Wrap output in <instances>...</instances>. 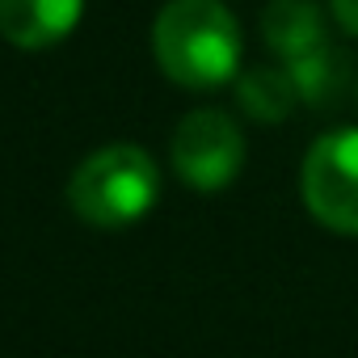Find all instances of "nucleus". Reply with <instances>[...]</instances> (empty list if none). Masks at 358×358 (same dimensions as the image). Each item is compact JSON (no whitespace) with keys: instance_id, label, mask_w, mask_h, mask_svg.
I'll list each match as a JSON object with an SVG mask.
<instances>
[{"instance_id":"nucleus-3","label":"nucleus","mask_w":358,"mask_h":358,"mask_svg":"<svg viewBox=\"0 0 358 358\" xmlns=\"http://www.w3.org/2000/svg\"><path fill=\"white\" fill-rule=\"evenodd\" d=\"M299 194L316 224L341 236H358V127L329 131L308 148Z\"/></svg>"},{"instance_id":"nucleus-2","label":"nucleus","mask_w":358,"mask_h":358,"mask_svg":"<svg viewBox=\"0 0 358 358\" xmlns=\"http://www.w3.org/2000/svg\"><path fill=\"white\" fill-rule=\"evenodd\" d=\"M160 199L156 160L135 143H110L76 164L68 182L72 211L93 228H131Z\"/></svg>"},{"instance_id":"nucleus-9","label":"nucleus","mask_w":358,"mask_h":358,"mask_svg":"<svg viewBox=\"0 0 358 358\" xmlns=\"http://www.w3.org/2000/svg\"><path fill=\"white\" fill-rule=\"evenodd\" d=\"M329 9H333V17L341 22V30L358 38V0H329Z\"/></svg>"},{"instance_id":"nucleus-1","label":"nucleus","mask_w":358,"mask_h":358,"mask_svg":"<svg viewBox=\"0 0 358 358\" xmlns=\"http://www.w3.org/2000/svg\"><path fill=\"white\" fill-rule=\"evenodd\" d=\"M152 55L182 89H220L241 68V26L220 0H169L152 26Z\"/></svg>"},{"instance_id":"nucleus-5","label":"nucleus","mask_w":358,"mask_h":358,"mask_svg":"<svg viewBox=\"0 0 358 358\" xmlns=\"http://www.w3.org/2000/svg\"><path fill=\"white\" fill-rule=\"evenodd\" d=\"M85 13V0H0V34L22 51L64 43Z\"/></svg>"},{"instance_id":"nucleus-7","label":"nucleus","mask_w":358,"mask_h":358,"mask_svg":"<svg viewBox=\"0 0 358 358\" xmlns=\"http://www.w3.org/2000/svg\"><path fill=\"white\" fill-rule=\"evenodd\" d=\"M236 93H241V106L262 122L287 118L295 110V101H299V89H295L287 68H253V72L241 76Z\"/></svg>"},{"instance_id":"nucleus-8","label":"nucleus","mask_w":358,"mask_h":358,"mask_svg":"<svg viewBox=\"0 0 358 358\" xmlns=\"http://www.w3.org/2000/svg\"><path fill=\"white\" fill-rule=\"evenodd\" d=\"M287 72L299 89V101H312V106H324L337 89H341V72H337V55L329 47H316L299 59H287Z\"/></svg>"},{"instance_id":"nucleus-4","label":"nucleus","mask_w":358,"mask_h":358,"mask_svg":"<svg viewBox=\"0 0 358 358\" xmlns=\"http://www.w3.org/2000/svg\"><path fill=\"white\" fill-rule=\"evenodd\" d=\"M245 164V135L224 110H190L173 131V169L194 190H224Z\"/></svg>"},{"instance_id":"nucleus-6","label":"nucleus","mask_w":358,"mask_h":358,"mask_svg":"<svg viewBox=\"0 0 358 358\" xmlns=\"http://www.w3.org/2000/svg\"><path fill=\"white\" fill-rule=\"evenodd\" d=\"M262 34L282 59H299L324 47V17L312 0H274L262 13Z\"/></svg>"}]
</instances>
